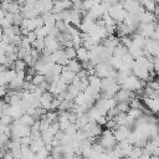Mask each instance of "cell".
I'll use <instances>...</instances> for the list:
<instances>
[{
    "label": "cell",
    "instance_id": "1",
    "mask_svg": "<svg viewBox=\"0 0 159 159\" xmlns=\"http://www.w3.org/2000/svg\"><path fill=\"white\" fill-rule=\"evenodd\" d=\"M144 82L145 81H142L139 80L137 76H134L133 73H130L125 81L120 84V88H125V89H129L132 92H140L144 87Z\"/></svg>",
    "mask_w": 159,
    "mask_h": 159
},
{
    "label": "cell",
    "instance_id": "2",
    "mask_svg": "<svg viewBox=\"0 0 159 159\" xmlns=\"http://www.w3.org/2000/svg\"><path fill=\"white\" fill-rule=\"evenodd\" d=\"M99 144L106 149V153L111 152L117 145V140L113 134V130H111V129L102 130V134L99 137Z\"/></svg>",
    "mask_w": 159,
    "mask_h": 159
},
{
    "label": "cell",
    "instance_id": "3",
    "mask_svg": "<svg viewBox=\"0 0 159 159\" xmlns=\"http://www.w3.org/2000/svg\"><path fill=\"white\" fill-rule=\"evenodd\" d=\"M108 14H109L117 22H123L128 12L124 10V7H123L122 4L117 2V4L112 5V6H109V9H108Z\"/></svg>",
    "mask_w": 159,
    "mask_h": 159
},
{
    "label": "cell",
    "instance_id": "4",
    "mask_svg": "<svg viewBox=\"0 0 159 159\" xmlns=\"http://www.w3.org/2000/svg\"><path fill=\"white\" fill-rule=\"evenodd\" d=\"M132 73L134 76H137L142 81H148V80L150 81L152 80V75H153V72H150L148 68H145V67H143V66H140V65H138L135 62H134V65L132 67Z\"/></svg>",
    "mask_w": 159,
    "mask_h": 159
},
{
    "label": "cell",
    "instance_id": "5",
    "mask_svg": "<svg viewBox=\"0 0 159 159\" xmlns=\"http://www.w3.org/2000/svg\"><path fill=\"white\" fill-rule=\"evenodd\" d=\"M50 58H51V61H52L53 63H58V65H61V66H67V63H68V61H70V60L66 57L63 48H58V50L53 51V52L50 55Z\"/></svg>",
    "mask_w": 159,
    "mask_h": 159
},
{
    "label": "cell",
    "instance_id": "6",
    "mask_svg": "<svg viewBox=\"0 0 159 159\" xmlns=\"http://www.w3.org/2000/svg\"><path fill=\"white\" fill-rule=\"evenodd\" d=\"M143 103L147 108H149L152 112L154 113H159V94L153 96V97H148V96H143Z\"/></svg>",
    "mask_w": 159,
    "mask_h": 159
},
{
    "label": "cell",
    "instance_id": "7",
    "mask_svg": "<svg viewBox=\"0 0 159 159\" xmlns=\"http://www.w3.org/2000/svg\"><path fill=\"white\" fill-rule=\"evenodd\" d=\"M130 127L129 125H118L114 130H113V134L116 137V140L117 142H120V140H124V139H128L129 134H130Z\"/></svg>",
    "mask_w": 159,
    "mask_h": 159
},
{
    "label": "cell",
    "instance_id": "8",
    "mask_svg": "<svg viewBox=\"0 0 159 159\" xmlns=\"http://www.w3.org/2000/svg\"><path fill=\"white\" fill-rule=\"evenodd\" d=\"M134 97H135L134 96V92H132L129 89H125V88H120L116 93V96H114V98H116L117 102H127V103H129Z\"/></svg>",
    "mask_w": 159,
    "mask_h": 159
},
{
    "label": "cell",
    "instance_id": "9",
    "mask_svg": "<svg viewBox=\"0 0 159 159\" xmlns=\"http://www.w3.org/2000/svg\"><path fill=\"white\" fill-rule=\"evenodd\" d=\"M72 7V1L71 0H55L53 1V7H52V11L53 14H58V12H62L65 10H68Z\"/></svg>",
    "mask_w": 159,
    "mask_h": 159
},
{
    "label": "cell",
    "instance_id": "10",
    "mask_svg": "<svg viewBox=\"0 0 159 159\" xmlns=\"http://www.w3.org/2000/svg\"><path fill=\"white\" fill-rule=\"evenodd\" d=\"M138 27H139V34L143 35L145 39L152 37L153 34H154V31H155V29H157V26H155L154 22H150V24H143V22H140Z\"/></svg>",
    "mask_w": 159,
    "mask_h": 159
},
{
    "label": "cell",
    "instance_id": "11",
    "mask_svg": "<svg viewBox=\"0 0 159 159\" xmlns=\"http://www.w3.org/2000/svg\"><path fill=\"white\" fill-rule=\"evenodd\" d=\"M53 97H55V96H53L51 92H47V91H46V92H43V93L40 96V104H41V107H43L45 109L50 111Z\"/></svg>",
    "mask_w": 159,
    "mask_h": 159
},
{
    "label": "cell",
    "instance_id": "12",
    "mask_svg": "<svg viewBox=\"0 0 159 159\" xmlns=\"http://www.w3.org/2000/svg\"><path fill=\"white\" fill-rule=\"evenodd\" d=\"M75 77H76V73H75V72H72V71H70L66 66H63L62 73H61V76H60V80H61V81H63L66 84H71V83L73 82Z\"/></svg>",
    "mask_w": 159,
    "mask_h": 159
},
{
    "label": "cell",
    "instance_id": "13",
    "mask_svg": "<svg viewBox=\"0 0 159 159\" xmlns=\"http://www.w3.org/2000/svg\"><path fill=\"white\" fill-rule=\"evenodd\" d=\"M88 86L92 87L93 89H96L97 92H102L101 86H102V78L98 77L97 75H89L88 76Z\"/></svg>",
    "mask_w": 159,
    "mask_h": 159
},
{
    "label": "cell",
    "instance_id": "14",
    "mask_svg": "<svg viewBox=\"0 0 159 159\" xmlns=\"http://www.w3.org/2000/svg\"><path fill=\"white\" fill-rule=\"evenodd\" d=\"M76 52H77L76 58H78L81 62H83V61H88V60H89V50L86 48L84 46H81V47L76 48Z\"/></svg>",
    "mask_w": 159,
    "mask_h": 159
},
{
    "label": "cell",
    "instance_id": "15",
    "mask_svg": "<svg viewBox=\"0 0 159 159\" xmlns=\"http://www.w3.org/2000/svg\"><path fill=\"white\" fill-rule=\"evenodd\" d=\"M155 14L153 12V11H148V10H145L142 15H140V17H139V22H143V24H150V22H154L155 21Z\"/></svg>",
    "mask_w": 159,
    "mask_h": 159
},
{
    "label": "cell",
    "instance_id": "16",
    "mask_svg": "<svg viewBox=\"0 0 159 159\" xmlns=\"http://www.w3.org/2000/svg\"><path fill=\"white\" fill-rule=\"evenodd\" d=\"M66 67H67L70 71H72V72H75V73H78V72L82 70V62H81L80 60L72 58V60L68 61V63H67Z\"/></svg>",
    "mask_w": 159,
    "mask_h": 159
},
{
    "label": "cell",
    "instance_id": "17",
    "mask_svg": "<svg viewBox=\"0 0 159 159\" xmlns=\"http://www.w3.org/2000/svg\"><path fill=\"white\" fill-rule=\"evenodd\" d=\"M128 53H130L134 58H138L140 56L144 55V50L143 47H139V46H135V45H132L128 47Z\"/></svg>",
    "mask_w": 159,
    "mask_h": 159
},
{
    "label": "cell",
    "instance_id": "18",
    "mask_svg": "<svg viewBox=\"0 0 159 159\" xmlns=\"http://www.w3.org/2000/svg\"><path fill=\"white\" fill-rule=\"evenodd\" d=\"M123 152H124V154H125V157H128V154H129V152L132 150V148H133V144L128 140V139H124V140H120V142H118V144H117Z\"/></svg>",
    "mask_w": 159,
    "mask_h": 159
},
{
    "label": "cell",
    "instance_id": "19",
    "mask_svg": "<svg viewBox=\"0 0 159 159\" xmlns=\"http://www.w3.org/2000/svg\"><path fill=\"white\" fill-rule=\"evenodd\" d=\"M144 43H145V37H144L143 35H140L139 32H138V34H134V35L132 36V45L143 47Z\"/></svg>",
    "mask_w": 159,
    "mask_h": 159
},
{
    "label": "cell",
    "instance_id": "20",
    "mask_svg": "<svg viewBox=\"0 0 159 159\" xmlns=\"http://www.w3.org/2000/svg\"><path fill=\"white\" fill-rule=\"evenodd\" d=\"M27 67H29L27 63H26L24 60H21V58H17V60L12 63V66H11V68H14L16 72H19V71H26Z\"/></svg>",
    "mask_w": 159,
    "mask_h": 159
},
{
    "label": "cell",
    "instance_id": "21",
    "mask_svg": "<svg viewBox=\"0 0 159 159\" xmlns=\"http://www.w3.org/2000/svg\"><path fill=\"white\" fill-rule=\"evenodd\" d=\"M142 154H143V148L142 147H138V145H133V148L129 152L128 157L130 159H139L142 157Z\"/></svg>",
    "mask_w": 159,
    "mask_h": 159
},
{
    "label": "cell",
    "instance_id": "22",
    "mask_svg": "<svg viewBox=\"0 0 159 159\" xmlns=\"http://www.w3.org/2000/svg\"><path fill=\"white\" fill-rule=\"evenodd\" d=\"M128 52V48L124 46V45H122L120 42L114 47V50H113V56H117V57H123L125 53Z\"/></svg>",
    "mask_w": 159,
    "mask_h": 159
},
{
    "label": "cell",
    "instance_id": "23",
    "mask_svg": "<svg viewBox=\"0 0 159 159\" xmlns=\"http://www.w3.org/2000/svg\"><path fill=\"white\" fill-rule=\"evenodd\" d=\"M22 124H25V125H29V127H31L34 123H35V117L34 116H30V114H27V113H24L21 117H20V119H19Z\"/></svg>",
    "mask_w": 159,
    "mask_h": 159
},
{
    "label": "cell",
    "instance_id": "24",
    "mask_svg": "<svg viewBox=\"0 0 159 159\" xmlns=\"http://www.w3.org/2000/svg\"><path fill=\"white\" fill-rule=\"evenodd\" d=\"M46 144H45V142L42 140V138H40V139H36V140H32V143H31V145H30V149H31V152H34V153H37L41 148H43Z\"/></svg>",
    "mask_w": 159,
    "mask_h": 159
},
{
    "label": "cell",
    "instance_id": "25",
    "mask_svg": "<svg viewBox=\"0 0 159 159\" xmlns=\"http://www.w3.org/2000/svg\"><path fill=\"white\" fill-rule=\"evenodd\" d=\"M32 47L36 48L39 52H42L45 50V37H37L32 42Z\"/></svg>",
    "mask_w": 159,
    "mask_h": 159
},
{
    "label": "cell",
    "instance_id": "26",
    "mask_svg": "<svg viewBox=\"0 0 159 159\" xmlns=\"http://www.w3.org/2000/svg\"><path fill=\"white\" fill-rule=\"evenodd\" d=\"M50 30H51V27H48V26L43 25V26H41V27L36 29V30H35V34L37 35V37H46V36H48Z\"/></svg>",
    "mask_w": 159,
    "mask_h": 159
},
{
    "label": "cell",
    "instance_id": "27",
    "mask_svg": "<svg viewBox=\"0 0 159 159\" xmlns=\"http://www.w3.org/2000/svg\"><path fill=\"white\" fill-rule=\"evenodd\" d=\"M31 82H32L35 86H41L43 82H46V77H45V75L36 73V75H34V77H32V80H31Z\"/></svg>",
    "mask_w": 159,
    "mask_h": 159
},
{
    "label": "cell",
    "instance_id": "28",
    "mask_svg": "<svg viewBox=\"0 0 159 159\" xmlns=\"http://www.w3.org/2000/svg\"><path fill=\"white\" fill-rule=\"evenodd\" d=\"M127 113H128V116L132 117L134 120H137V119L143 114V112H142L140 108H129V111H128Z\"/></svg>",
    "mask_w": 159,
    "mask_h": 159
},
{
    "label": "cell",
    "instance_id": "29",
    "mask_svg": "<svg viewBox=\"0 0 159 159\" xmlns=\"http://www.w3.org/2000/svg\"><path fill=\"white\" fill-rule=\"evenodd\" d=\"M63 50H65V55H66V57H67L68 60L76 58L77 52H76V48H75L73 46H71V47H65Z\"/></svg>",
    "mask_w": 159,
    "mask_h": 159
},
{
    "label": "cell",
    "instance_id": "30",
    "mask_svg": "<svg viewBox=\"0 0 159 159\" xmlns=\"http://www.w3.org/2000/svg\"><path fill=\"white\" fill-rule=\"evenodd\" d=\"M12 122H14V119H12V117H11L10 114H2V116L0 117V123H1V124L11 125Z\"/></svg>",
    "mask_w": 159,
    "mask_h": 159
},
{
    "label": "cell",
    "instance_id": "31",
    "mask_svg": "<svg viewBox=\"0 0 159 159\" xmlns=\"http://www.w3.org/2000/svg\"><path fill=\"white\" fill-rule=\"evenodd\" d=\"M82 5H83V9H84V11L87 12L88 10H91L94 5H97L96 2H94V0H83L82 1Z\"/></svg>",
    "mask_w": 159,
    "mask_h": 159
},
{
    "label": "cell",
    "instance_id": "32",
    "mask_svg": "<svg viewBox=\"0 0 159 159\" xmlns=\"http://www.w3.org/2000/svg\"><path fill=\"white\" fill-rule=\"evenodd\" d=\"M129 107H130V108H140V109H142V108H143V104H142V102L139 101V98H135V97H134V98L129 102Z\"/></svg>",
    "mask_w": 159,
    "mask_h": 159
},
{
    "label": "cell",
    "instance_id": "33",
    "mask_svg": "<svg viewBox=\"0 0 159 159\" xmlns=\"http://www.w3.org/2000/svg\"><path fill=\"white\" fill-rule=\"evenodd\" d=\"M31 143H32V138H31V135H27V137H22L21 138V145H31Z\"/></svg>",
    "mask_w": 159,
    "mask_h": 159
},
{
    "label": "cell",
    "instance_id": "34",
    "mask_svg": "<svg viewBox=\"0 0 159 159\" xmlns=\"http://www.w3.org/2000/svg\"><path fill=\"white\" fill-rule=\"evenodd\" d=\"M27 39H29V40L31 41V43H32V42H34L36 39H37V35L35 34V31H30V32L27 34Z\"/></svg>",
    "mask_w": 159,
    "mask_h": 159
},
{
    "label": "cell",
    "instance_id": "35",
    "mask_svg": "<svg viewBox=\"0 0 159 159\" xmlns=\"http://www.w3.org/2000/svg\"><path fill=\"white\" fill-rule=\"evenodd\" d=\"M2 159H15V158H14V154H12L11 150H6V152L4 153Z\"/></svg>",
    "mask_w": 159,
    "mask_h": 159
},
{
    "label": "cell",
    "instance_id": "36",
    "mask_svg": "<svg viewBox=\"0 0 159 159\" xmlns=\"http://www.w3.org/2000/svg\"><path fill=\"white\" fill-rule=\"evenodd\" d=\"M6 94H7V88H6V86H0V98L5 97Z\"/></svg>",
    "mask_w": 159,
    "mask_h": 159
},
{
    "label": "cell",
    "instance_id": "37",
    "mask_svg": "<svg viewBox=\"0 0 159 159\" xmlns=\"http://www.w3.org/2000/svg\"><path fill=\"white\" fill-rule=\"evenodd\" d=\"M149 158H150V154H149L147 150L143 149V154H142V157H140L139 159H149Z\"/></svg>",
    "mask_w": 159,
    "mask_h": 159
},
{
    "label": "cell",
    "instance_id": "38",
    "mask_svg": "<svg viewBox=\"0 0 159 159\" xmlns=\"http://www.w3.org/2000/svg\"><path fill=\"white\" fill-rule=\"evenodd\" d=\"M4 102L5 101H0V117L4 114Z\"/></svg>",
    "mask_w": 159,
    "mask_h": 159
},
{
    "label": "cell",
    "instance_id": "39",
    "mask_svg": "<svg viewBox=\"0 0 159 159\" xmlns=\"http://www.w3.org/2000/svg\"><path fill=\"white\" fill-rule=\"evenodd\" d=\"M149 159H159V155H150Z\"/></svg>",
    "mask_w": 159,
    "mask_h": 159
},
{
    "label": "cell",
    "instance_id": "40",
    "mask_svg": "<svg viewBox=\"0 0 159 159\" xmlns=\"http://www.w3.org/2000/svg\"><path fill=\"white\" fill-rule=\"evenodd\" d=\"M157 76H158V80H159V70L157 71Z\"/></svg>",
    "mask_w": 159,
    "mask_h": 159
},
{
    "label": "cell",
    "instance_id": "41",
    "mask_svg": "<svg viewBox=\"0 0 159 159\" xmlns=\"http://www.w3.org/2000/svg\"><path fill=\"white\" fill-rule=\"evenodd\" d=\"M1 1H2V0H0V4H1Z\"/></svg>",
    "mask_w": 159,
    "mask_h": 159
}]
</instances>
